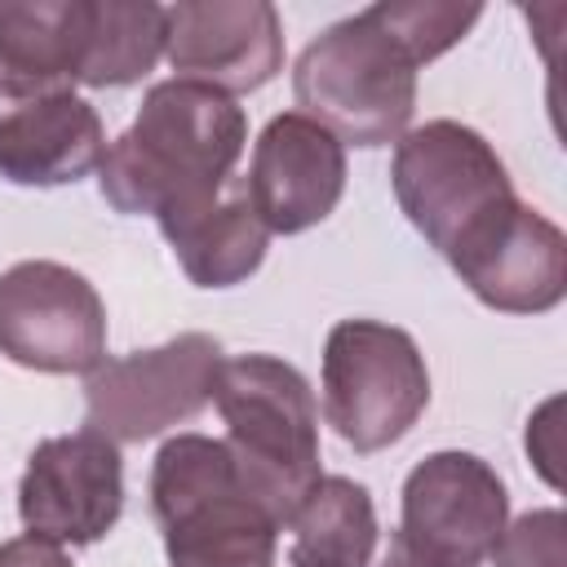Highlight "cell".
Returning <instances> with one entry per match:
<instances>
[{"label": "cell", "mask_w": 567, "mask_h": 567, "mask_svg": "<svg viewBox=\"0 0 567 567\" xmlns=\"http://www.w3.org/2000/svg\"><path fill=\"white\" fill-rule=\"evenodd\" d=\"M244 146V106L221 89L173 75L146 89L137 120L106 146L97 190L115 213L173 226L217 204Z\"/></svg>", "instance_id": "obj_1"}, {"label": "cell", "mask_w": 567, "mask_h": 567, "mask_svg": "<svg viewBox=\"0 0 567 567\" xmlns=\"http://www.w3.org/2000/svg\"><path fill=\"white\" fill-rule=\"evenodd\" d=\"M151 514L168 567H275L279 523L244 487L213 434H173L151 461Z\"/></svg>", "instance_id": "obj_2"}, {"label": "cell", "mask_w": 567, "mask_h": 567, "mask_svg": "<svg viewBox=\"0 0 567 567\" xmlns=\"http://www.w3.org/2000/svg\"><path fill=\"white\" fill-rule=\"evenodd\" d=\"M213 408L244 487L284 527L319 478V403L310 381L275 354H235L213 377Z\"/></svg>", "instance_id": "obj_3"}, {"label": "cell", "mask_w": 567, "mask_h": 567, "mask_svg": "<svg viewBox=\"0 0 567 567\" xmlns=\"http://www.w3.org/2000/svg\"><path fill=\"white\" fill-rule=\"evenodd\" d=\"M416 71L421 66L377 13L359 9L301 49L292 93L301 115L323 124L341 146H390L412 124Z\"/></svg>", "instance_id": "obj_4"}, {"label": "cell", "mask_w": 567, "mask_h": 567, "mask_svg": "<svg viewBox=\"0 0 567 567\" xmlns=\"http://www.w3.org/2000/svg\"><path fill=\"white\" fill-rule=\"evenodd\" d=\"M390 186L412 230L443 257L518 199L496 146L461 120L408 128L390 155Z\"/></svg>", "instance_id": "obj_5"}, {"label": "cell", "mask_w": 567, "mask_h": 567, "mask_svg": "<svg viewBox=\"0 0 567 567\" xmlns=\"http://www.w3.org/2000/svg\"><path fill=\"white\" fill-rule=\"evenodd\" d=\"M430 408V368L412 332L337 319L323 341V416L354 452H385Z\"/></svg>", "instance_id": "obj_6"}, {"label": "cell", "mask_w": 567, "mask_h": 567, "mask_svg": "<svg viewBox=\"0 0 567 567\" xmlns=\"http://www.w3.org/2000/svg\"><path fill=\"white\" fill-rule=\"evenodd\" d=\"M505 523L509 492L483 456L461 447L430 452L403 478L390 567H483Z\"/></svg>", "instance_id": "obj_7"}, {"label": "cell", "mask_w": 567, "mask_h": 567, "mask_svg": "<svg viewBox=\"0 0 567 567\" xmlns=\"http://www.w3.org/2000/svg\"><path fill=\"white\" fill-rule=\"evenodd\" d=\"M221 359L226 354L213 332H177L164 346L102 359L84 377V425L111 443L155 439L213 403Z\"/></svg>", "instance_id": "obj_8"}, {"label": "cell", "mask_w": 567, "mask_h": 567, "mask_svg": "<svg viewBox=\"0 0 567 567\" xmlns=\"http://www.w3.org/2000/svg\"><path fill=\"white\" fill-rule=\"evenodd\" d=\"M0 354L27 372L71 377L106 359V306L62 261H13L0 270Z\"/></svg>", "instance_id": "obj_9"}, {"label": "cell", "mask_w": 567, "mask_h": 567, "mask_svg": "<svg viewBox=\"0 0 567 567\" xmlns=\"http://www.w3.org/2000/svg\"><path fill=\"white\" fill-rule=\"evenodd\" d=\"M124 514V456L97 430L40 439L18 478V518L53 545H93Z\"/></svg>", "instance_id": "obj_10"}, {"label": "cell", "mask_w": 567, "mask_h": 567, "mask_svg": "<svg viewBox=\"0 0 567 567\" xmlns=\"http://www.w3.org/2000/svg\"><path fill=\"white\" fill-rule=\"evenodd\" d=\"M456 279L501 315H545L567 297V235L540 208L514 199L447 252Z\"/></svg>", "instance_id": "obj_11"}, {"label": "cell", "mask_w": 567, "mask_h": 567, "mask_svg": "<svg viewBox=\"0 0 567 567\" xmlns=\"http://www.w3.org/2000/svg\"><path fill=\"white\" fill-rule=\"evenodd\" d=\"M164 58L177 80L230 97L284 71V22L270 0H182L164 4Z\"/></svg>", "instance_id": "obj_12"}, {"label": "cell", "mask_w": 567, "mask_h": 567, "mask_svg": "<svg viewBox=\"0 0 567 567\" xmlns=\"http://www.w3.org/2000/svg\"><path fill=\"white\" fill-rule=\"evenodd\" d=\"M346 195V146L301 111H279L252 142L244 199L270 235H301Z\"/></svg>", "instance_id": "obj_13"}, {"label": "cell", "mask_w": 567, "mask_h": 567, "mask_svg": "<svg viewBox=\"0 0 567 567\" xmlns=\"http://www.w3.org/2000/svg\"><path fill=\"white\" fill-rule=\"evenodd\" d=\"M89 0H0V115L75 93L84 71Z\"/></svg>", "instance_id": "obj_14"}, {"label": "cell", "mask_w": 567, "mask_h": 567, "mask_svg": "<svg viewBox=\"0 0 567 567\" xmlns=\"http://www.w3.org/2000/svg\"><path fill=\"white\" fill-rule=\"evenodd\" d=\"M106 128L80 93H53L0 115V177L13 186H71L97 173Z\"/></svg>", "instance_id": "obj_15"}, {"label": "cell", "mask_w": 567, "mask_h": 567, "mask_svg": "<svg viewBox=\"0 0 567 567\" xmlns=\"http://www.w3.org/2000/svg\"><path fill=\"white\" fill-rule=\"evenodd\" d=\"M288 567H372L381 527L372 492L346 474H319L288 523Z\"/></svg>", "instance_id": "obj_16"}, {"label": "cell", "mask_w": 567, "mask_h": 567, "mask_svg": "<svg viewBox=\"0 0 567 567\" xmlns=\"http://www.w3.org/2000/svg\"><path fill=\"white\" fill-rule=\"evenodd\" d=\"M159 235L168 239L177 266L186 270V279L195 288L244 284L266 261V244H270V230L261 226V217L252 213L244 190L230 199H217L204 213H190L173 226H159Z\"/></svg>", "instance_id": "obj_17"}, {"label": "cell", "mask_w": 567, "mask_h": 567, "mask_svg": "<svg viewBox=\"0 0 567 567\" xmlns=\"http://www.w3.org/2000/svg\"><path fill=\"white\" fill-rule=\"evenodd\" d=\"M164 58V4L155 0H89L84 71L89 89H124Z\"/></svg>", "instance_id": "obj_18"}, {"label": "cell", "mask_w": 567, "mask_h": 567, "mask_svg": "<svg viewBox=\"0 0 567 567\" xmlns=\"http://www.w3.org/2000/svg\"><path fill=\"white\" fill-rule=\"evenodd\" d=\"M368 9L408 49L416 66L443 58L483 18V4H456V0H377Z\"/></svg>", "instance_id": "obj_19"}, {"label": "cell", "mask_w": 567, "mask_h": 567, "mask_svg": "<svg viewBox=\"0 0 567 567\" xmlns=\"http://www.w3.org/2000/svg\"><path fill=\"white\" fill-rule=\"evenodd\" d=\"M492 567H567V518L558 505L527 509L505 523Z\"/></svg>", "instance_id": "obj_20"}, {"label": "cell", "mask_w": 567, "mask_h": 567, "mask_svg": "<svg viewBox=\"0 0 567 567\" xmlns=\"http://www.w3.org/2000/svg\"><path fill=\"white\" fill-rule=\"evenodd\" d=\"M0 567H75L71 554L53 540H40V536H13V540H0Z\"/></svg>", "instance_id": "obj_21"}, {"label": "cell", "mask_w": 567, "mask_h": 567, "mask_svg": "<svg viewBox=\"0 0 567 567\" xmlns=\"http://www.w3.org/2000/svg\"><path fill=\"white\" fill-rule=\"evenodd\" d=\"M385 567H390V563H385Z\"/></svg>", "instance_id": "obj_22"}]
</instances>
